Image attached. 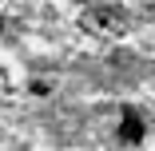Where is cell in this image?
Instances as JSON below:
<instances>
[{
	"instance_id": "obj_1",
	"label": "cell",
	"mask_w": 155,
	"mask_h": 151,
	"mask_svg": "<svg viewBox=\"0 0 155 151\" xmlns=\"http://www.w3.org/2000/svg\"><path fill=\"white\" fill-rule=\"evenodd\" d=\"M80 24L87 32H100V36H123L127 32V16L119 8H91V12H84Z\"/></svg>"
},
{
	"instance_id": "obj_2",
	"label": "cell",
	"mask_w": 155,
	"mask_h": 151,
	"mask_svg": "<svg viewBox=\"0 0 155 151\" xmlns=\"http://www.w3.org/2000/svg\"><path fill=\"white\" fill-rule=\"evenodd\" d=\"M143 131H147V127H143V119H139L135 111H123V123H119V139H123V143H139V139H143Z\"/></svg>"
}]
</instances>
